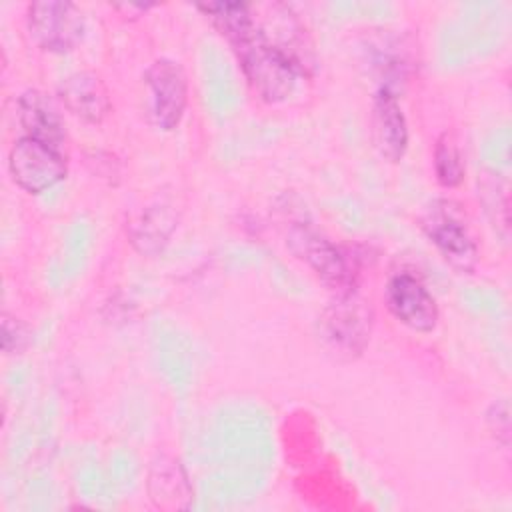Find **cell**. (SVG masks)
<instances>
[{
	"mask_svg": "<svg viewBox=\"0 0 512 512\" xmlns=\"http://www.w3.org/2000/svg\"><path fill=\"white\" fill-rule=\"evenodd\" d=\"M176 228V214L170 206L154 204L144 208L126 226L130 242L142 254H156L168 242L172 230Z\"/></svg>",
	"mask_w": 512,
	"mask_h": 512,
	"instance_id": "cell-14",
	"label": "cell"
},
{
	"mask_svg": "<svg viewBox=\"0 0 512 512\" xmlns=\"http://www.w3.org/2000/svg\"><path fill=\"white\" fill-rule=\"evenodd\" d=\"M486 422H488V428H490L492 436L496 438V442H500L506 448L510 444V406H508V400L494 402L486 412Z\"/></svg>",
	"mask_w": 512,
	"mask_h": 512,
	"instance_id": "cell-19",
	"label": "cell"
},
{
	"mask_svg": "<svg viewBox=\"0 0 512 512\" xmlns=\"http://www.w3.org/2000/svg\"><path fill=\"white\" fill-rule=\"evenodd\" d=\"M8 172L24 192L42 194L66 178L68 164L62 148L22 136L8 152Z\"/></svg>",
	"mask_w": 512,
	"mask_h": 512,
	"instance_id": "cell-5",
	"label": "cell"
},
{
	"mask_svg": "<svg viewBox=\"0 0 512 512\" xmlns=\"http://www.w3.org/2000/svg\"><path fill=\"white\" fill-rule=\"evenodd\" d=\"M230 46L248 84L268 104H278L292 96L298 78L304 76L280 50H276L262 36L258 26L234 40Z\"/></svg>",
	"mask_w": 512,
	"mask_h": 512,
	"instance_id": "cell-1",
	"label": "cell"
},
{
	"mask_svg": "<svg viewBox=\"0 0 512 512\" xmlns=\"http://www.w3.org/2000/svg\"><path fill=\"white\" fill-rule=\"evenodd\" d=\"M146 114L160 130H174L188 104V78L172 58L154 60L144 72Z\"/></svg>",
	"mask_w": 512,
	"mask_h": 512,
	"instance_id": "cell-6",
	"label": "cell"
},
{
	"mask_svg": "<svg viewBox=\"0 0 512 512\" xmlns=\"http://www.w3.org/2000/svg\"><path fill=\"white\" fill-rule=\"evenodd\" d=\"M374 314L354 290L336 294L318 318V338L338 358H356L370 340Z\"/></svg>",
	"mask_w": 512,
	"mask_h": 512,
	"instance_id": "cell-2",
	"label": "cell"
},
{
	"mask_svg": "<svg viewBox=\"0 0 512 512\" xmlns=\"http://www.w3.org/2000/svg\"><path fill=\"white\" fill-rule=\"evenodd\" d=\"M146 492L152 504L166 512L188 510L194 500V490L182 464L172 456H156L148 470Z\"/></svg>",
	"mask_w": 512,
	"mask_h": 512,
	"instance_id": "cell-12",
	"label": "cell"
},
{
	"mask_svg": "<svg viewBox=\"0 0 512 512\" xmlns=\"http://www.w3.org/2000/svg\"><path fill=\"white\" fill-rule=\"evenodd\" d=\"M420 226L440 256L458 272L470 274L478 262V244L460 206L434 200L422 214Z\"/></svg>",
	"mask_w": 512,
	"mask_h": 512,
	"instance_id": "cell-3",
	"label": "cell"
},
{
	"mask_svg": "<svg viewBox=\"0 0 512 512\" xmlns=\"http://www.w3.org/2000/svg\"><path fill=\"white\" fill-rule=\"evenodd\" d=\"M26 22L34 44L54 54L74 50L84 36V14L66 0L32 2L26 10Z\"/></svg>",
	"mask_w": 512,
	"mask_h": 512,
	"instance_id": "cell-7",
	"label": "cell"
},
{
	"mask_svg": "<svg viewBox=\"0 0 512 512\" xmlns=\"http://www.w3.org/2000/svg\"><path fill=\"white\" fill-rule=\"evenodd\" d=\"M370 124L372 140L380 156L388 162H400L408 150V122L396 94L376 90Z\"/></svg>",
	"mask_w": 512,
	"mask_h": 512,
	"instance_id": "cell-11",
	"label": "cell"
},
{
	"mask_svg": "<svg viewBox=\"0 0 512 512\" xmlns=\"http://www.w3.org/2000/svg\"><path fill=\"white\" fill-rule=\"evenodd\" d=\"M58 98L70 114L88 124H100L112 110L104 80L88 70L68 74L58 86Z\"/></svg>",
	"mask_w": 512,
	"mask_h": 512,
	"instance_id": "cell-10",
	"label": "cell"
},
{
	"mask_svg": "<svg viewBox=\"0 0 512 512\" xmlns=\"http://www.w3.org/2000/svg\"><path fill=\"white\" fill-rule=\"evenodd\" d=\"M464 158L452 132H442L434 146V174L440 186L456 188L464 180Z\"/></svg>",
	"mask_w": 512,
	"mask_h": 512,
	"instance_id": "cell-17",
	"label": "cell"
},
{
	"mask_svg": "<svg viewBox=\"0 0 512 512\" xmlns=\"http://www.w3.org/2000/svg\"><path fill=\"white\" fill-rule=\"evenodd\" d=\"M388 312L414 332H432L438 324V304L428 288L412 274H394L384 290Z\"/></svg>",
	"mask_w": 512,
	"mask_h": 512,
	"instance_id": "cell-8",
	"label": "cell"
},
{
	"mask_svg": "<svg viewBox=\"0 0 512 512\" xmlns=\"http://www.w3.org/2000/svg\"><path fill=\"white\" fill-rule=\"evenodd\" d=\"M30 330L28 326L10 314H2V350L4 354H22L28 348Z\"/></svg>",
	"mask_w": 512,
	"mask_h": 512,
	"instance_id": "cell-18",
	"label": "cell"
},
{
	"mask_svg": "<svg viewBox=\"0 0 512 512\" xmlns=\"http://www.w3.org/2000/svg\"><path fill=\"white\" fill-rule=\"evenodd\" d=\"M478 198L482 200L484 212L492 222L496 234L508 240L510 234V196L508 182L500 172L484 170L478 178Z\"/></svg>",
	"mask_w": 512,
	"mask_h": 512,
	"instance_id": "cell-15",
	"label": "cell"
},
{
	"mask_svg": "<svg viewBox=\"0 0 512 512\" xmlns=\"http://www.w3.org/2000/svg\"><path fill=\"white\" fill-rule=\"evenodd\" d=\"M286 246L336 294L354 290L358 274L354 260L324 234L308 224H296L286 236Z\"/></svg>",
	"mask_w": 512,
	"mask_h": 512,
	"instance_id": "cell-4",
	"label": "cell"
},
{
	"mask_svg": "<svg viewBox=\"0 0 512 512\" xmlns=\"http://www.w3.org/2000/svg\"><path fill=\"white\" fill-rule=\"evenodd\" d=\"M18 120L24 136L62 148L66 140L64 118L54 100L40 90H26L18 98Z\"/></svg>",
	"mask_w": 512,
	"mask_h": 512,
	"instance_id": "cell-13",
	"label": "cell"
},
{
	"mask_svg": "<svg viewBox=\"0 0 512 512\" xmlns=\"http://www.w3.org/2000/svg\"><path fill=\"white\" fill-rule=\"evenodd\" d=\"M200 12H204L216 30L232 44L240 36L248 34L256 26L254 18V6L242 4V2H208L196 6Z\"/></svg>",
	"mask_w": 512,
	"mask_h": 512,
	"instance_id": "cell-16",
	"label": "cell"
},
{
	"mask_svg": "<svg viewBox=\"0 0 512 512\" xmlns=\"http://www.w3.org/2000/svg\"><path fill=\"white\" fill-rule=\"evenodd\" d=\"M264 18H256L262 36L280 50L302 74L312 66V44L298 14L288 4H266Z\"/></svg>",
	"mask_w": 512,
	"mask_h": 512,
	"instance_id": "cell-9",
	"label": "cell"
}]
</instances>
